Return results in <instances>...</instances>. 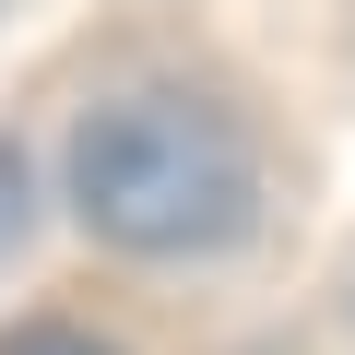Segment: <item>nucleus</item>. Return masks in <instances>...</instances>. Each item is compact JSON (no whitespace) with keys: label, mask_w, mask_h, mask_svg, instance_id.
I'll use <instances>...</instances> for the list:
<instances>
[{"label":"nucleus","mask_w":355,"mask_h":355,"mask_svg":"<svg viewBox=\"0 0 355 355\" xmlns=\"http://www.w3.org/2000/svg\"><path fill=\"white\" fill-rule=\"evenodd\" d=\"M71 214L107 249L142 261H202L225 237H249L261 214V154L225 107L202 95H119L71 130Z\"/></svg>","instance_id":"obj_1"},{"label":"nucleus","mask_w":355,"mask_h":355,"mask_svg":"<svg viewBox=\"0 0 355 355\" xmlns=\"http://www.w3.org/2000/svg\"><path fill=\"white\" fill-rule=\"evenodd\" d=\"M0 355H119V343L83 331V320H12V331H0Z\"/></svg>","instance_id":"obj_2"},{"label":"nucleus","mask_w":355,"mask_h":355,"mask_svg":"<svg viewBox=\"0 0 355 355\" xmlns=\"http://www.w3.org/2000/svg\"><path fill=\"white\" fill-rule=\"evenodd\" d=\"M12 237H24V166L0 154V249H12Z\"/></svg>","instance_id":"obj_3"}]
</instances>
